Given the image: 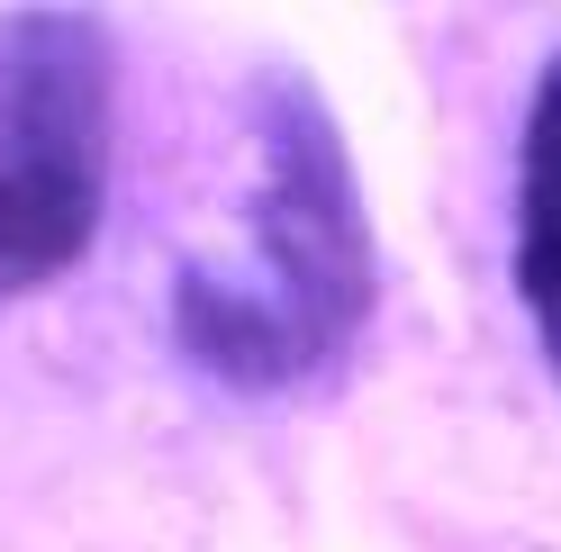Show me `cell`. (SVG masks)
Segmentation results:
<instances>
[{"mask_svg":"<svg viewBox=\"0 0 561 552\" xmlns=\"http://www.w3.org/2000/svg\"><path fill=\"white\" fill-rule=\"evenodd\" d=\"M371 299L380 245L344 127L299 73H263L244 235L236 254H199L172 272V354L227 399H280L354 354Z\"/></svg>","mask_w":561,"mask_h":552,"instance_id":"6da1fadb","label":"cell"},{"mask_svg":"<svg viewBox=\"0 0 561 552\" xmlns=\"http://www.w3.org/2000/svg\"><path fill=\"white\" fill-rule=\"evenodd\" d=\"M516 308L535 326V354L561 381V55L535 73L516 136Z\"/></svg>","mask_w":561,"mask_h":552,"instance_id":"3957f363","label":"cell"},{"mask_svg":"<svg viewBox=\"0 0 561 552\" xmlns=\"http://www.w3.org/2000/svg\"><path fill=\"white\" fill-rule=\"evenodd\" d=\"M118 64L73 0L0 10V299L64 281L110 209Z\"/></svg>","mask_w":561,"mask_h":552,"instance_id":"7a4b0ae2","label":"cell"}]
</instances>
